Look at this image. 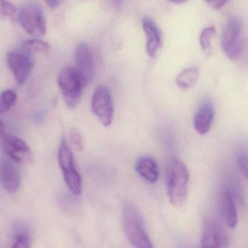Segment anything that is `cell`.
Instances as JSON below:
<instances>
[{
	"instance_id": "cell-2",
	"label": "cell",
	"mask_w": 248,
	"mask_h": 248,
	"mask_svg": "<svg viewBox=\"0 0 248 248\" xmlns=\"http://www.w3.org/2000/svg\"><path fill=\"white\" fill-rule=\"evenodd\" d=\"M168 198L172 205L181 207L188 197V172L181 161L172 159L167 177Z\"/></svg>"
},
{
	"instance_id": "cell-14",
	"label": "cell",
	"mask_w": 248,
	"mask_h": 248,
	"mask_svg": "<svg viewBox=\"0 0 248 248\" xmlns=\"http://www.w3.org/2000/svg\"><path fill=\"white\" fill-rule=\"evenodd\" d=\"M138 173L146 181L154 184L159 178V168L155 159L151 156H141L136 162Z\"/></svg>"
},
{
	"instance_id": "cell-8",
	"label": "cell",
	"mask_w": 248,
	"mask_h": 248,
	"mask_svg": "<svg viewBox=\"0 0 248 248\" xmlns=\"http://www.w3.org/2000/svg\"><path fill=\"white\" fill-rule=\"evenodd\" d=\"M0 183L3 188L11 194L17 192L21 187L19 172L11 159L2 158L0 159Z\"/></svg>"
},
{
	"instance_id": "cell-23",
	"label": "cell",
	"mask_w": 248,
	"mask_h": 248,
	"mask_svg": "<svg viewBox=\"0 0 248 248\" xmlns=\"http://www.w3.org/2000/svg\"><path fill=\"white\" fill-rule=\"evenodd\" d=\"M71 143L75 150L82 152L84 149V141L80 133L78 131H72L70 135Z\"/></svg>"
},
{
	"instance_id": "cell-7",
	"label": "cell",
	"mask_w": 248,
	"mask_h": 248,
	"mask_svg": "<svg viewBox=\"0 0 248 248\" xmlns=\"http://www.w3.org/2000/svg\"><path fill=\"white\" fill-rule=\"evenodd\" d=\"M229 243L227 234L217 222L210 219L204 220L201 239L202 248H226Z\"/></svg>"
},
{
	"instance_id": "cell-25",
	"label": "cell",
	"mask_w": 248,
	"mask_h": 248,
	"mask_svg": "<svg viewBox=\"0 0 248 248\" xmlns=\"http://www.w3.org/2000/svg\"><path fill=\"white\" fill-rule=\"evenodd\" d=\"M236 162H237L238 167L242 173L244 174L245 178L248 176V159H247L246 154H238L236 156Z\"/></svg>"
},
{
	"instance_id": "cell-27",
	"label": "cell",
	"mask_w": 248,
	"mask_h": 248,
	"mask_svg": "<svg viewBox=\"0 0 248 248\" xmlns=\"http://www.w3.org/2000/svg\"><path fill=\"white\" fill-rule=\"evenodd\" d=\"M59 0H46V3L50 7V8H56L59 5Z\"/></svg>"
},
{
	"instance_id": "cell-20",
	"label": "cell",
	"mask_w": 248,
	"mask_h": 248,
	"mask_svg": "<svg viewBox=\"0 0 248 248\" xmlns=\"http://www.w3.org/2000/svg\"><path fill=\"white\" fill-rule=\"evenodd\" d=\"M24 47L27 51L31 53L47 54L50 50L48 43L42 40L34 39V40H27L24 42Z\"/></svg>"
},
{
	"instance_id": "cell-19",
	"label": "cell",
	"mask_w": 248,
	"mask_h": 248,
	"mask_svg": "<svg viewBox=\"0 0 248 248\" xmlns=\"http://www.w3.org/2000/svg\"><path fill=\"white\" fill-rule=\"evenodd\" d=\"M216 29L214 27H206L202 31L200 35V45L203 52L206 55H210L212 53V40L216 35Z\"/></svg>"
},
{
	"instance_id": "cell-4",
	"label": "cell",
	"mask_w": 248,
	"mask_h": 248,
	"mask_svg": "<svg viewBox=\"0 0 248 248\" xmlns=\"http://www.w3.org/2000/svg\"><path fill=\"white\" fill-rule=\"evenodd\" d=\"M221 47L223 53L231 60H236L243 51L242 21L232 16L225 24L222 31Z\"/></svg>"
},
{
	"instance_id": "cell-22",
	"label": "cell",
	"mask_w": 248,
	"mask_h": 248,
	"mask_svg": "<svg viewBox=\"0 0 248 248\" xmlns=\"http://www.w3.org/2000/svg\"><path fill=\"white\" fill-rule=\"evenodd\" d=\"M18 8L8 0H0V14L2 18H14Z\"/></svg>"
},
{
	"instance_id": "cell-18",
	"label": "cell",
	"mask_w": 248,
	"mask_h": 248,
	"mask_svg": "<svg viewBox=\"0 0 248 248\" xmlns=\"http://www.w3.org/2000/svg\"><path fill=\"white\" fill-rule=\"evenodd\" d=\"M59 162L62 172L74 167L73 154L66 140H63L61 143L59 152Z\"/></svg>"
},
{
	"instance_id": "cell-16",
	"label": "cell",
	"mask_w": 248,
	"mask_h": 248,
	"mask_svg": "<svg viewBox=\"0 0 248 248\" xmlns=\"http://www.w3.org/2000/svg\"><path fill=\"white\" fill-rule=\"evenodd\" d=\"M199 78L198 69L195 66L187 68L177 76L175 82L177 86L183 91L191 89L197 83Z\"/></svg>"
},
{
	"instance_id": "cell-1",
	"label": "cell",
	"mask_w": 248,
	"mask_h": 248,
	"mask_svg": "<svg viewBox=\"0 0 248 248\" xmlns=\"http://www.w3.org/2000/svg\"><path fill=\"white\" fill-rule=\"evenodd\" d=\"M123 226L129 242L139 248H153L146 232L143 217L139 210L131 203H126L122 213Z\"/></svg>"
},
{
	"instance_id": "cell-3",
	"label": "cell",
	"mask_w": 248,
	"mask_h": 248,
	"mask_svg": "<svg viewBox=\"0 0 248 248\" xmlns=\"http://www.w3.org/2000/svg\"><path fill=\"white\" fill-rule=\"evenodd\" d=\"M63 99L69 108H75L80 102L84 88L88 82L75 68L67 66L62 69L58 78Z\"/></svg>"
},
{
	"instance_id": "cell-28",
	"label": "cell",
	"mask_w": 248,
	"mask_h": 248,
	"mask_svg": "<svg viewBox=\"0 0 248 248\" xmlns=\"http://www.w3.org/2000/svg\"><path fill=\"white\" fill-rule=\"evenodd\" d=\"M5 134V126L2 122L0 121V139L3 138Z\"/></svg>"
},
{
	"instance_id": "cell-24",
	"label": "cell",
	"mask_w": 248,
	"mask_h": 248,
	"mask_svg": "<svg viewBox=\"0 0 248 248\" xmlns=\"http://www.w3.org/2000/svg\"><path fill=\"white\" fill-rule=\"evenodd\" d=\"M16 248H27L30 247V237L27 232H20L16 237V242L13 245Z\"/></svg>"
},
{
	"instance_id": "cell-11",
	"label": "cell",
	"mask_w": 248,
	"mask_h": 248,
	"mask_svg": "<svg viewBox=\"0 0 248 248\" xmlns=\"http://www.w3.org/2000/svg\"><path fill=\"white\" fill-rule=\"evenodd\" d=\"M7 62L17 83L23 85L31 72V63L29 58L20 53H10L7 55Z\"/></svg>"
},
{
	"instance_id": "cell-29",
	"label": "cell",
	"mask_w": 248,
	"mask_h": 248,
	"mask_svg": "<svg viewBox=\"0 0 248 248\" xmlns=\"http://www.w3.org/2000/svg\"><path fill=\"white\" fill-rule=\"evenodd\" d=\"M168 1L171 3L175 4V5H180V4L186 2L187 0H168Z\"/></svg>"
},
{
	"instance_id": "cell-17",
	"label": "cell",
	"mask_w": 248,
	"mask_h": 248,
	"mask_svg": "<svg viewBox=\"0 0 248 248\" xmlns=\"http://www.w3.org/2000/svg\"><path fill=\"white\" fill-rule=\"evenodd\" d=\"M63 177L66 185L73 194H80L82 192V178L78 171L72 167L67 170L63 171Z\"/></svg>"
},
{
	"instance_id": "cell-21",
	"label": "cell",
	"mask_w": 248,
	"mask_h": 248,
	"mask_svg": "<svg viewBox=\"0 0 248 248\" xmlns=\"http://www.w3.org/2000/svg\"><path fill=\"white\" fill-rule=\"evenodd\" d=\"M17 95L14 91L8 90L0 94V114L11 109L16 101Z\"/></svg>"
},
{
	"instance_id": "cell-26",
	"label": "cell",
	"mask_w": 248,
	"mask_h": 248,
	"mask_svg": "<svg viewBox=\"0 0 248 248\" xmlns=\"http://www.w3.org/2000/svg\"><path fill=\"white\" fill-rule=\"evenodd\" d=\"M205 2L213 9L218 10L226 5L228 0H205Z\"/></svg>"
},
{
	"instance_id": "cell-5",
	"label": "cell",
	"mask_w": 248,
	"mask_h": 248,
	"mask_svg": "<svg viewBox=\"0 0 248 248\" xmlns=\"http://www.w3.org/2000/svg\"><path fill=\"white\" fill-rule=\"evenodd\" d=\"M18 21L30 35L39 37L46 34V18L40 7L35 4H30L21 8L18 13Z\"/></svg>"
},
{
	"instance_id": "cell-12",
	"label": "cell",
	"mask_w": 248,
	"mask_h": 248,
	"mask_svg": "<svg viewBox=\"0 0 248 248\" xmlns=\"http://www.w3.org/2000/svg\"><path fill=\"white\" fill-rule=\"evenodd\" d=\"M142 27L146 37V53L151 58H155L162 43V37L159 28L151 18H144Z\"/></svg>"
},
{
	"instance_id": "cell-13",
	"label": "cell",
	"mask_w": 248,
	"mask_h": 248,
	"mask_svg": "<svg viewBox=\"0 0 248 248\" xmlns=\"http://www.w3.org/2000/svg\"><path fill=\"white\" fill-rule=\"evenodd\" d=\"M214 119V108L211 101H205L200 106L194 118V126L200 134L210 131Z\"/></svg>"
},
{
	"instance_id": "cell-6",
	"label": "cell",
	"mask_w": 248,
	"mask_h": 248,
	"mask_svg": "<svg viewBox=\"0 0 248 248\" xmlns=\"http://www.w3.org/2000/svg\"><path fill=\"white\" fill-rule=\"evenodd\" d=\"M91 107L93 112L103 125L105 127L111 125L114 118V107L111 93L107 88L98 86L95 88Z\"/></svg>"
},
{
	"instance_id": "cell-10",
	"label": "cell",
	"mask_w": 248,
	"mask_h": 248,
	"mask_svg": "<svg viewBox=\"0 0 248 248\" xmlns=\"http://www.w3.org/2000/svg\"><path fill=\"white\" fill-rule=\"evenodd\" d=\"M5 153L11 160L18 163L29 160L31 157L30 146L23 139L14 136H6L3 142Z\"/></svg>"
},
{
	"instance_id": "cell-9",
	"label": "cell",
	"mask_w": 248,
	"mask_h": 248,
	"mask_svg": "<svg viewBox=\"0 0 248 248\" xmlns=\"http://www.w3.org/2000/svg\"><path fill=\"white\" fill-rule=\"evenodd\" d=\"M76 69L80 72L87 82L92 80L95 73L93 54L89 46L85 43L79 45L75 51Z\"/></svg>"
},
{
	"instance_id": "cell-15",
	"label": "cell",
	"mask_w": 248,
	"mask_h": 248,
	"mask_svg": "<svg viewBox=\"0 0 248 248\" xmlns=\"http://www.w3.org/2000/svg\"><path fill=\"white\" fill-rule=\"evenodd\" d=\"M222 209L226 223L231 229H233L237 224V212L233 196L229 191L222 195Z\"/></svg>"
}]
</instances>
